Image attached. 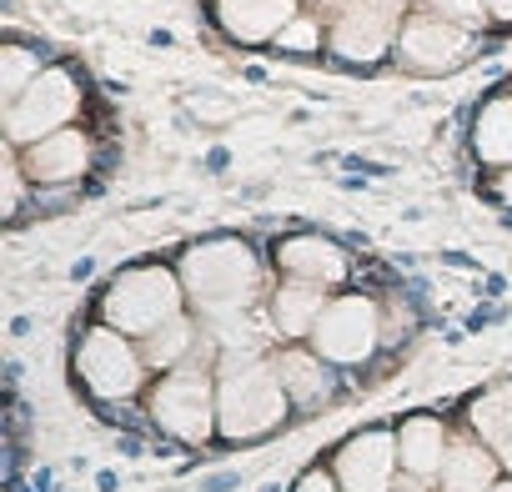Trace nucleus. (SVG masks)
<instances>
[{
  "mask_svg": "<svg viewBox=\"0 0 512 492\" xmlns=\"http://www.w3.org/2000/svg\"><path fill=\"white\" fill-rule=\"evenodd\" d=\"M216 362V427L226 442L267 437L287 422L292 397L277 377V362H262V352H221Z\"/></svg>",
  "mask_w": 512,
  "mask_h": 492,
  "instance_id": "1",
  "label": "nucleus"
},
{
  "mask_svg": "<svg viewBox=\"0 0 512 492\" xmlns=\"http://www.w3.org/2000/svg\"><path fill=\"white\" fill-rule=\"evenodd\" d=\"M181 287L196 302V312L206 317V327L246 317L251 302L262 297V267H256L246 241H201L181 257Z\"/></svg>",
  "mask_w": 512,
  "mask_h": 492,
  "instance_id": "2",
  "label": "nucleus"
},
{
  "mask_svg": "<svg viewBox=\"0 0 512 492\" xmlns=\"http://www.w3.org/2000/svg\"><path fill=\"white\" fill-rule=\"evenodd\" d=\"M181 297H186V287L166 267H131L106 287L101 322L116 327L121 337H151L181 317Z\"/></svg>",
  "mask_w": 512,
  "mask_h": 492,
  "instance_id": "3",
  "label": "nucleus"
},
{
  "mask_svg": "<svg viewBox=\"0 0 512 492\" xmlns=\"http://www.w3.org/2000/svg\"><path fill=\"white\" fill-rule=\"evenodd\" d=\"M332 6V26H327V46L337 61L347 66H377L382 56L397 51V31H402V6L407 0H327Z\"/></svg>",
  "mask_w": 512,
  "mask_h": 492,
  "instance_id": "4",
  "label": "nucleus"
},
{
  "mask_svg": "<svg viewBox=\"0 0 512 492\" xmlns=\"http://www.w3.org/2000/svg\"><path fill=\"white\" fill-rule=\"evenodd\" d=\"M81 101H86V96H81L76 71L46 66V71L36 76V86H31L16 106H6V141H11L16 151H26V146H36V141L66 131V126L76 121Z\"/></svg>",
  "mask_w": 512,
  "mask_h": 492,
  "instance_id": "5",
  "label": "nucleus"
},
{
  "mask_svg": "<svg viewBox=\"0 0 512 492\" xmlns=\"http://www.w3.org/2000/svg\"><path fill=\"white\" fill-rule=\"evenodd\" d=\"M477 51V31L447 21V16H432V11H412L397 31V66L412 71V76H447L457 66H467Z\"/></svg>",
  "mask_w": 512,
  "mask_h": 492,
  "instance_id": "6",
  "label": "nucleus"
},
{
  "mask_svg": "<svg viewBox=\"0 0 512 492\" xmlns=\"http://www.w3.org/2000/svg\"><path fill=\"white\" fill-rule=\"evenodd\" d=\"M151 417L176 442H206L216 427V382L201 367H176L151 387Z\"/></svg>",
  "mask_w": 512,
  "mask_h": 492,
  "instance_id": "7",
  "label": "nucleus"
},
{
  "mask_svg": "<svg viewBox=\"0 0 512 492\" xmlns=\"http://www.w3.org/2000/svg\"><path fill=\"white\" fill-rule=\"evenodd\" d=\"M307 342H312V352L322 362L357 367L382 342V312H377L372 297H337V302H327V312H322V322L312 327Z\"/></svg>",
  "mask_w": 512,
  "mask_h": 492,
  "instance_id": "8",
  "label": "nucleus"
},
{
  "mask_svg": "<svg viewBox=\"0 0 512 492\" xmlns=\"http://www.w3.org/2000/svg\"><path fill=\"white\" fill-rule=\"evenodd\" d=\"M76 372L101 402H126L141 387L146 357L116 327H96V332H86V342L76 352Z\"/></svg>",
  "mask_w": 512,
  "mask_h": 492,
  "instance_id": "9",
  "label": "nucleus"
},
{
  "mask_svg": "<svg viewBox=\"0 0 512 492\" xmlns=\"http://www.w3.org/2000/svg\"><path fill=\"white\" fill-rule=\"evenodd\" d=\"M302 16V0H211V21L236 46H277V36Z\"/></svg>",
  "mask_w": 512,
  "mask_h": 492,
  "instance_id": "10",
  "label": "nucleus"
},
{
  "mask_svg": "<svg viewBox=\"0 0 512 492\" xmlns=\"http://www.w3.org/2000/svg\"><path fill=\"white\" fill-rule=\"evenodd\" d=\"M397 437L392 432H357L337 452V482L347 492H392L397 487Z\"/></svg>",
  "mask_w": 512,
  "mask_h": 492,
  "instance_id": "11",
  "label": "nucleus"
},
{
  "mask_svg": "<svg viewBox=\"0 0 512 492\" xmlns=\"http://www.w3.org/2000/svg\"><path fill=\"white\" fill-rule=\"evenodd\" d=\"M91 156H96L91 136H86L81 126H66V131H56V136L26 146V151H21V166H26V176H31L36 186H71V181H81V176L91 171Z\"/></svg>",
  "mask_w": 512,
  "mask_h": 492,
  "instance_id": "12",
  "label": "nucleus"
},
{
  "mask_svg": "<svg viewBox=\"0 0 512 492\" xmlns=\"http://www.w3.org/2000/svg\"><path fill=\"white\" fill-rule=\"evenodd\" d=\"M277 262L292 282H307V287H337L347 282V252L327 236H292V241H277Z\"/></svg>",
  "mask_w": 512,
  "mask_h": 492,
  "instance_id": "13",
  "label": "nucleus"
},
{
  "mask_svg": "<svg viewBox=\"0 0 512 492\" xmlns=\"http://www.w3.org/2000/svg\"><path fill=\"white\" fill-rule=\"evenodd\" d=\"M397 452H402V467L412 477H442V462L452 452L447 422H437V417H407L402 432H397Z\"/></svg>",
  "mask_w": 512,
  "mask_h": 492,
  "instance_id": "14",
  "label": "nucleus"
},
{
  "mask_svg": "<svg viewBox=\"0 0 512 492\" xmlns=\"http://www.w3.org/2000/svg\"><path fill=\"white\" fill-rule=\"evenodd\" d=\"M497 452L487 442H472V437H457L447 462H442V492H492L497 487Z\"/></svg>",
  "mask_w": 512,
  "mask_h": 492,
  "instance_id": "15",
  "label": "nucleus"
},
{
  "mask_svg": "<svg viewBox=\"0 0 512 492\" xmlns=\"http://www.w3.org/2000/svg\"><path fill=\"white\" fill-rule=\"evenodd\" d=\"M472 151L482 166H512V91H497L472 116Z\"/></svg>",
  "mask_w": 512,
  "mask_h": 492,
  "instance_id": "16",
  "label": "nucleus"
},
{
  "mask_svg": "<svg viewBox=\"0 0 512 492\" xmlns=\"http://www.w3.org/2000/svg\"><path fill=\"white\" fill-rule=\"evenodd\" d=\"M272 362H277V377H282L292 407H322L332 397V362H322L317 352L292 347V352H282Z\"/></svg>",
  "mask_w": 512,
  "mask_h": 492,
  "instance_id": "17",
  "label": "nucleus"
},
{
  "mask_svg": "<svg viewBox=\"0 0 512 492\" xmlns=\"http://www.w3.org/2000/svg\"><path fill=\"white\" fill-rule=\"evenodd\" d=\"M322 312H327V297H322V287H307V282H282L277 292H272V327H277V337H312V327L322 322Z\"/></svg>",
  "mask_w": 512,
  "mask_h": 492,
  "instance_id": "18",
  "label": "nucleus"
},
{
  "mask_svg": "<svg viewBox=\"0 0 512 492\" xmlns=\"http://www.w3.org/2000/svg\"><path fill=\"white\" fill-rule=\"evenodd\" d=\"M472 432L497 452V462L512 472V382L502 387H487L477 402H472Z\"/></svg>",
  "mask_w": 512,
  "mask_h": 492,
  "instance_id": "19",
  "label": "nucleus"
},
{
  "mask_svg": "<svg viewBox=\"0 0 512 492\" xmlns=\"http://www.w3.org/2000/svg\"><path fill=\"white\" fill-rule=\"evenodd\" d=\"M146 362H151V367H166V372H176V367H201V332H196V322L176 317V322H166L161 332H151V337H146Z\"/></svg>",
  "mask_w": 512,
  "mask_h": 492,
  "instance_id": "20",
  "label": "nucleus"
},
{
  "mask_svg": "<svg viewBox=\"0 0 512 492\" xmlns=\"http://www.w3.org/2000/svg\"><path fill=\"white\" fill-rule=\"evenodd\" d=\"M41 71H46L41 51H31V46H21V41H6V51H0V96H6V106H16V101L36 86Z\"/></svg>",
  "mask_w": 512,
  "mask_h": 492,
  "instance_id": "21",
  "label": "nucleus"
},
{
  "mask_svg": "<svg viewBox=\"0 0 512 492\" xmlns=\"http://www.w3.org/2000/svg\"><path fill=\"white\" fill-rule=\"evenodd\" d=\"M322 41H327L322 21H317L312 11H302V16L277 36V51H282V56H312V51H322Z\"/></svg>",
  "mask_w": 512,
  "mask_h": 492,
  "instance_id": "22",
  "label": "nucleus"
},
{
  "mask_svg": "<svg viewBox=\"0 0 512 492\" xmlns=\"http://www.w3.org/2000/svg\"><path fill=\"white\" fill-rule=\"evenodd\" d=\"M417 6L432 11V16H447V21H457V26H467V31H482V26L492 21L482 0H417Z\"/></svg>",
  "mask_w": 512,
  "mask_h": 492,
  "instance_id": "23",
  "label": "nucleus"
},
{
  "mask_svg": "<svg viewBox=\"0 0 512 492\" xmlns=\"http://www.w3.org/2000/svg\"><path fill=\"white\" fill-rule=\"evenodd\" d=\"M0 176H6V216H16L21 211V201H26V166H21V156H16V146H11V156H6V166H0Z\"/></svg>",
  "mask_w": 512,
  "mask_h": 492,
  "instance_id": "24",
  "label": "nucleus"
},
{
  "mask_svg": "<svg viewBox=\"0 0 512 492\" xmlns=\"http://www.w3.org/2000/svg\"><path fill=\"white\" fill-rule=\"evenodd\" d=\"M297 492H337V477L317 467V472H307V477L297 482Z\"/></svg>",
  "mask_w": 512,
  "mask_h": 492,
  "instance_id": "25",
  "label": "nucleus"
},
{
  "mask_svg": "<svg viewBox=\"0 0 512 492\" xmlns=\"http://www.w3.org/2000/svg\"><path fill=\"white\" fill-rule=\"evenodd\" d=\"M392 492H442V487H437L432 477H412V472H407V477H397Z\"/></svg>",
  "mask_w": 512,
  "mask_h": 492,
  "instance_id": "26",
  "label": "nucleus"
},
{
  "mask_svg": "<svg viewBox=\"0 0 512 492\" xmlns=\"http://www.w3.org/2000/svg\"><path fill=\"white\" fill-rule=\"evenodd\" d=\"M482 6H487V16H492V21L512 26V0H482Z\"/></svg>",
  "mask_w": 512,
  "mask_h": 492,
  "instance_id": "27",
  "label": "nucleus"
},
{
  "mask_svg": "<svg viewBox=\"0 0 512 492\" xmlns=\"http://www.w3.org/2000/svg\"><path fill=\"white\" fill-rule=\"evenodd\" d=\"M497 201H507V206H512V166L497 176Z\"/></svg>",
  "mask_w": 512,
  "mask_h": 492,
  "instance_id": "28",
  "label": "nucleus"
},
{
  "mask_svg": "<svg viewBox=\"0 0 512 492\" xmlns=\"http://www.w3.org/2000/svg\"><path fill=\"white\" fill-rule=\"evenodd\" d=\"M492 492H512V482H507V487H492Z\"/></svg>",
  "mask_w": 512,
  "mask_h": 492,
  "instance_id": "29",
  "label": "nucleus"
}]
</instances>
